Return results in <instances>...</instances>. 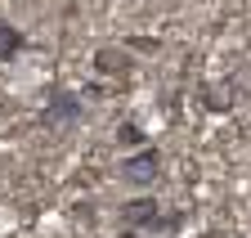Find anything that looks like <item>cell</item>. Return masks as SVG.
<instances>
[{"label":"cell","mask_w":251,"mask_h":238,"mask_svg":"<svg viewBox=\"0 0 251 238\" xmlns=\"http://www.w3.org/2000/svg\"><path fill=\"white\" fill-rule=\"evenodd\" d=\"M85 117V108H81V95L76 90H50V99H45V112H41V126L45 131H68V126H76Z\"/></svg>","instance_id":"cell-2"},{"label":"cell","mask_w":251,"mask_h":238,"mask_svg":"<svg viewBox=\"0 0 251 238\" xmlns=\"http://www.w3.org/2000/svg\"><path fill=\"white\" fill-rule=\"evenodd\" d=\"M117 216H121L126 229H139L144 234V229H157V220H162V202H157L152 193H139V198H126Z\"/></svg>","instance_id":"cell-3"},{"label":"cell","mask_w":251,"mask_h":238,"mask_svg":"<svg viewBox=\"0 0 251 238\" xmlns=\"http://www.w3.org/2000/svg\"><path fill=\"white\" fill-rule=\"evenodd\" d=\"M117 144H126V148H148V135H144L139 122H121L117 126Z\"/></svg>","instance_id":"cell-6"},{"label":"cell","mask_w":251,"mask_h":238,"mask_svg":"<svg viewBox=\"0 0 251 238\" xmlns=\"http://www.w3.org/2000/svg\"><path fill=\"white\" fill-rule=\"evenodd\" d=\"M23 50H27V36L18 32L14 23H0V63H14Z\"/></svg>","instance_id":"cell-5"},{"label":"cell","mask_w":251,"mask_h":238,"mask_svg":"<svg viewBox=\"0 0 251 238\" xmlns=\"http://www.w3.org/2000/svg\"><path fill=\"white\" fill-rule=\"evenodd\" d=\"M121 238H139V229H126V234H121Z\"/></svg>","instance_id":"cell-8"},{"label":"cell","mask_w":251,"mask_h":238,"mask_svg":"<svg viewBox=\"0 0 251 238\" xmlns=\"http://www.w3.org/2000/svg\"><path fill=\"white\" fill-rule=\"evenodd\" d=\"M179 225H184V216H179V212H162V220H157V229H162V234H175Z\"/></svg>","instance_id":"cell-7"},{"label":"cell","mask_w":251,"mask_h":238,"mask_svg":"<svg viewBox=\"0 0 251 238\" xmlns=\"http://www.w3.org/2000/svg\"><path fill=\"white\" fill-rule=\"evenodd\" d=\"M117 175H121V185H130V189H148V185H157V175H162V153H157V148H135L130 158H121Z\"/></svg>","instance_id":"cell-1"},{"label":"cell","mask_w":251,"mask_h":238,"mask_svg":"<svg viewBox=\"0 0 251 238\" xmlns=\"http://www.w3.org/2000/svg\"><path fill=\"white\" fill-rule=\"evenodd\" d=\"M135 68V58H130V50H117V45H103L99 54H94V72H108V77H126Z\"/></svg>","instance_id":"cell-4"}]
</instances>
